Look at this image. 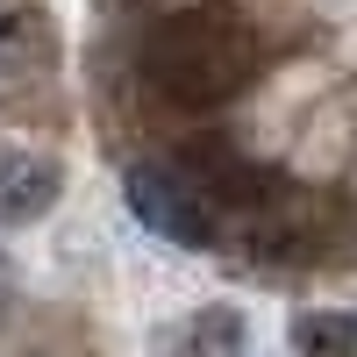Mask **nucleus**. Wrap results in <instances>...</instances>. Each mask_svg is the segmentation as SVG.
<instances>
[{"label": "nucleus", "mask_w": 357, "mask_h": 357, "mask_svg": "<svg viewBox=\"0 0 357 357\" xmlns=\"http://www.w3.org/2000/svg\"><path fill=\"white\" fill-rule=\"evenodd\" d=\"M293 50L301 36L272 29L236 0H186V8L129 22L122 50H114V93L151 107L158 122H215L250 86L272 79Z\"/></svg>", "instance_id": "1"}, {"label": "nucleus", "mask_w": 357, "mask_h": 357, "mask_svg": "<svg viewBox=\"0 0 357 357\" xmlns=\"http://www.w3.org/2000/svg\"><path fill=\"white\" fill-rule=\"evenodd\" d=\"M122 200H129V215L151 229V236H165V243H186V250H215L222 243L215 207L178 178L172 158H136L122 172Z\"/></svg>", "instance_id": "2"}, {"label": "nucleus", "mask_w": 357, "mask_h": 357, "mask_svg": "<svg viewBox=\"0 0 357 357\" xmlns=\"http://www.w3.org/2000/svg\"><path fill=\"white\" fill-rule=\"evenodd\" d=\"M57 72V29L36 0H8L0 8V107H22L36 86Z\"/></svg>", "instance_id": "3"}, {"label": "nucleus", "mask_w": 357, "mask_h": 357, "mask_svg": "<svg viewBox=\"0 0 357 357\" xmlns=\"http://www.w3.org/2000/svg\"><path fill=\"white\" fill-rule=\"evenodd\" d=\"M57 193H65V172H57V158H43V151H0V222H43L50 207H57Z\"/></svg>", "instance_id": "4"}, {"label": "nucleus", "mask_w": 357, "mask_h": 357, "mask_svg": "<svg viewBox=\"0 0 357 357\" xmlns=\"http://www.w3.org/2000/svg\"><path fill=\"white\" fill-rule=\"evenodd\" d=\"M165 357H243V314H236L229 301L193 307L186 321L165 329Z\"/></svg>", "instance_id": "5"}, {"label": "nucleus", "mask_w": 357, "mask_h": 357, "mask_svg": "<svg viewBox=\"0 0 357 357\" xmlns=\"http://www.w3.org/2000/svg\"><path fill=\"white\" fill-rule=\"evenodd\" d=\"M293 350H301V357H357V314L350 307H307V314H293Z\"/></svg>", "instance_id": "6"}]
</instances>
